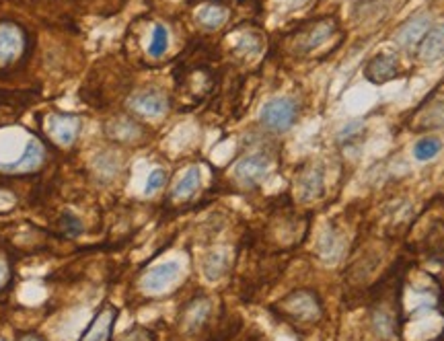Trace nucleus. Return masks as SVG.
Segmentation results:
<instances>
[{
    "instance_id": "obj_1",
    "label": "nucleus",
    "mask_w": 444,
    "mask_h": 341,
    "mask_svg": "<svg viewBox=\"0 0 444 341\" xmlns=\"http://www.w3.org/2000/svg\"><path fill=\"white\" fill-rule=\"evenodd\" d=\"M401 341H441L444 338V292L426 272L401 274L399 321Z\"/></svg>"
},
{
    "instance_id": "obj_2",
    "label": "nucleus",
    "mask_w": 444,
    "mask_h": 341,
    "mask_svg": "<svg viewBox=\"0 0 444 341\" xmlns=\"http://www.w3.org/2000/svg\"><path fill=\"white\" fill-rule=\"evenodd\" d=\"M272 311L294 327H313L323 319L321 298L309 288H298L286 294L272 306Z\"/></svg>"
},
{
    "instance_id": "obj_3",
    "label": "nucleus",
    "mask_w": 444,
    "mask_h": 341,
    "mask_svg": "<svg viewBox=\"0 0 444 341\" xmlns=\"http://www.w3.org/2000/svg\"><path fill=\"white\" fill-rule=\"evenodd\" d=\"M411 247L426 255L444 253V200L432 202L413 222Z\"/></svg>"
},
{
    "instance_id": "obj_4",
    "label": "nucleus",
    "mask_w": 444,
    "mask_h": 341,
    "mask_svg": "<svg viewBox=\"0 0 444 341\" xmlns=\"http://www.w3.org/2000/svg\"><path fill=\"white\" fill-rule=\"evenodd\" d=\"M337 33V21L332 17H323L300 27L292 37V50L298 56H309L315 50L323 48Z\"/></svg>"
},
{
    "instance_id": "obj_5",
    "label": "nucleus",
    "mask_w": 444,
    "mask_h": 341,
    "mask_svg": "<svg viewBox=\"0 0 444 341\" xmlns=\"http://www.w3.org/2000/svg\"><path fill=\"white\" fill-rule=\"evenodd\" d=\"M407 128L418 134L444 128V93L434 91L430 97H426L407 117Z\"/></svg>"
},
{
    "instance_id": "obj_6",
    "label": "nucleus",
    "mask_w": 444,
    "mask_h": 341,
    "mask_svg": "<svg viewBox=\"0 0 444 341\" xmlns=\"http://www.w3.org/2000/svg\"><path fill=\"white\" fill-rule=\"evenodd\" d=\"M298 117V105L294 99L290 97H276V99H270L262 112H259V121L264 128H268L270 132H276V134H282V132H288L294 121Z\"/></svg>"
},
{
    "instance_id": "obj_7",
    "label": "nucleus",
    "mask_w": 444,
    "mask_h": 341,
    "mask_svg": "<svg viewBox=\"0 0 444 341\" xmlns=\"http://www.w3.org/2000/svg\"><path fill=\"white\" fill-rule=\"evenodd\" d=\"M270 169H272V157L268 152H251L237 161V165L232 167V175L241 187L253 189L264 183Z\"/></svg>"
},
{
    "instance_id": "obj_8",
    "label": "nucleus",
    "mask_w": 444,
    "mask_h": 341,
    "mask_svg": "<svg viewBox=\"0 0 444 341\" xmlns=\"http://www.w3.org/2000/svg\"><path fill=\"white\" fill-rule=\"evenodd\" d=\"M296 191L300 202H317L325 193V169L319 163H309L296 175Z\"/></svg>"
},
{
    "instance_id": "obj_9",
    "label": "nucleus",
    "mask_w": 444,
    "mask_h": 341,
    "mask_svg": "<svg viewBox=\"0 0 444 341\" xmlns=\"http://www.w3.org/2000/svg\"><path fill=\"white\" fill-rule=\"evenodd\" d=\"M430 29V17L426 12H418L413 17H409L393 35V42L397 44V48L401 50H413L420 46V42L424 40V35Z\"/></svg>"
},
{
    "instance_id": "obj_10",
    "label": "nucleus",
    "mask_w": 444,
    "mask_h": 341,
    "mask_svg": "<svg viewBox=\"0 0 444 341\" xmlns=\"http://www.w3.org/2000/svg\"><path fill=\"white\" fill-rule=\"evenodd\" d=\"M83 121L80 117L70 114H52L48 117V136L60 146H72L80 134Z\"/></svg>"
},
{
    "instance_id": "obj_11",
    "label": "nucleus",
    "mask_w": 444,
    "mask_h": 341,
    "mask_svg": "<svg viewBox=\"0 0 444 341\" xmlns=\"http://www.w3.org/2000/svg\"><path fill=\"white\" fill-rule=\"evenodd\" d=\"M130 107L144 117H159L169 110V99L161 91H140L130 97Z\"/></svg>"
},
{
    "instance_id": "obj_12",
    "label": "nucleus",
    "mask_w": 444,
    "mask_h": 341,
    "mask_svg": "<svg viewBox=\"0 0 444 341\" xmlns=\"http://www.w3.org/2000/svg\"><path fill=\"white\" fill-rule=\"evenodd\" d=\"M117 308L115 306H103L95 319L91 321V325L85 329V333L80 335L78 341H110L111 333H113V327H115V321H117Z\"/></svg>"
},
{
    "instance_id": "obj_13",
    "label": "nucleus",
    "mask_w": 444,
    "mask_h": 341,
    "mask_svg": "<svg viewBox=\"0 0 444 341\" xmlns=\"http://www.w3.org/2000/svg\"><path fill=\"white\" fill-rule=\"evenodd\" d=\"M364 76L375 85H385L399 76V62L393 54H377L364 66Z\"/></svg>"
},
{
    "instance_id": "obj_14",
    "label": "nucleus",
    "mask_w": 444,
    "mask_h": 341,
    "mask_svg": "<svg viewBox=\"0 0 444 341\" xmlns=\"http://www.w3.org/2000/svg\"><path fill=\"white\" fill-rule=\"evenodd\" d=\"M23 33L12 23L0 25V64L6 66L23 52Z\"/></svg>"
},
{
    "instance_id": "obj_15",
    "label": "nucleus",
    "mask_w": 444,
    "mask_h": 341,
    "mask_svg": "<svg viewBox=\"0 0 444 341\" xmlns=\"http://www.w3.org/2000/svg\"><path fill=\"white\" fill-rule=\"evenodd\" d=\"M181 274V265L177 261H165L161 265H155L148 270L142 278V286L151 292H161L166 286H171Z\"/></svg>"
},
{
    "instance_id": "obj_16",
    "label": "nucleus",
    "mask_w": 444,
    "mask_h": 341,
    "mask_svg": "<svg viewBox=\"0 0 444 341\" xmlns=\"http://www.w3.org/2000/svg\"><path fill=\"white\" fill-rule=\"evenodd\" d=\"M418 60L424 64H434L444 58V23L428 29L424 40L418 46Z\"/></svg>"
},
{
    "instance_id": "obj_17",
    "label": "nucleus",
    "mask_w": 444,
    "mask_h": 341,
    "mask_svg": "<svg viewBox=\"0 0 444 341\" xmlns=\"http://www.w3.org/2000/svg\"><path fill=\"white\" fill-rule=\"evenodd\" d=\"M46 161V150L37 140H29L25 146V152L8 165H0V169L8 170V173H31L37 170Z\"/></svg>"
},
{
    "instance_id": "obj_18",
    "label": "nucleus",
    "mask_w": 444,
    "mask_h": 341,
    "mask_svg": "<svg viewBox=\"0 0 444 341\" xmlns=\"http://www.w3.org/2000/svg\"><path fill=\"white\" fill-rule=\"evenodd\" d=\"M212 304L208 298H196L189 300V304L185 306L183 315H181V327L187 333H196L202 325H206L208 317H210Z\"/></svg>"
},
{
    "instance_id": "obj_19",
    "label": "nucleus",
    "mask_w": 444,
    "mask_h": 341,
    "mask_svg": "<svg viewBox=\"0 0 444 341\" xmlns=\"http://www.w3.org/2000/svg\"><path fill=\"white\" fill-rule=\"evenodd\" d=\"M200 187H202V170L198 167H189L171 189V200L179 202V204L189 202L200 191Z\"/></svg>"
},
{
    "instance_id": "obj_20",
    "label": "nucleus",
    "mask_w": 444,
    "mask_h": 341,
    "mask_svg": "<svg viewBox=\"0 0 444 341\" xmlns=\"http://www.w3.org/2000/svg\"><path fill=\"white\" fill-rule=\"evenodd\" d=\"M228 8L222 6V4H204L198 12H196V21L204 27V29H210V31H216L221 29L222 25L228 21Z\"/></svg>"
},
{
    "instance_id": "obj_21",
    "label": "nucleus",
    "mask_w": 444,
    "mask_h": 341,
    "mask_svg": "<svg viewBox=\"0 0 444 341\" xmlns=\"http://www.w3.org/2000/svg\"><path fill=\"white\" fill-rule=\"evenodd\" d=\"M110 134L113 136V140H119V142H136L142 138L144 130L134 121V119H126V117H119L111 123Z\"/></svg>"
},
{
    "instance_id": "obj_22",
    "label": "nucleus",
    "mask_w": 444,
    "mask_h": 341,
    "mask_svg": "<svg viewBox=\"0 0 444 341\" xmlns=\"http://www.w3.org/2000/svg\"><path fill=\"white\" fill-rule=\"evenodd\" d=\"M171 37H169V29L163 23H157L153 27V35L148 42V56L151 58H163L169 50Z\"/></svg>"
},
{
    "instance_id": "obj_23",
    "label": "nucleus",
    "mask_w": 444,
    "mask_h": 341,
    "mask_svg": "<svg viewBox=\"0 0 444 341\" xmlns=\"http://www.w3.org/2000/svg\"><path fill=\"white\" fill-rule=\"evenodd\" d=\"M441 148H443V142L438 138H422L413 146V157L420 163H426V161H432L441 152Z\"/></svg>"
},
{
    "instance_id": "obj_24",
    "label": "nucleus",
    "mask_w": 444,
    "mask_h": 341,
    "mask_svg": "<svg viewBox=\"0 0 444 341\" xmlns=\"http://www.w3.org/2000/svg\"><path fill=\"white\" fill-rule=\"evenodd\" d=\"M204 272L208 280H219L222 274L226 272V257L224 253H210L206 263H204Z\"/></svg>"
},
{
    "instance_id": "obj_25",
    "label": "nucleus",
    "mask_w": 444,
    "mask_h": 341,
    "mask_svg": "<svg viewBox=\"0 0 444 341\" xmlns=\"http://www.w3.org/2000/svg\"><path fill=\"white\" fill-rule=\"evenodd\" d=\"M166 181V173L163 169H153L151 170V175H148V179H146V189H144V193L146 195H153L155 191H159L163 185H165Z\"/></svg>"
},
{
    "instance_id": "obj_26",
    "label": "nucleus",
    "mask_w": 444,
    "mask_h": 341,
    "mask_svg": "<svg viewBox=\"0 0 444 341\" xmlns=\"http://www.w3.org/2000/svg\"><path fill=\"white\" fill-rule=\"evenodd\" d=\"M62 230H64L68 236H78V234L83 232V222H80L78 216L66 212V214L62 216Z\"/></svg>"
},
{
    "instance_id": "obj_27",
    "label": "nucleus",
    "mask_w": 444,
    "mask_h": 341,
    "mask_svg": "<svg viewBox=\"0 0 444 341\" xmlns=\"http://www.w3.org/2000/svg\"><path fill=\"white\" fill-rule=\"evenodd\" d=\"M119 341H155V338H153V333H151V331L136 327V329L128 331V333H126V335H123Z\"/></svg>"
},
{
    "instance_id": "obj_28",
    "label": "nucleus",
    "mask_w": 444,
    "mask_h": 341,
    "mask_svg": "<svg viewBox=\"0 0 444 341\" xmlns=\"http://www.w3.org/2000/svg\"><path fill=\"white\" fill-rule=\"evenodd\" d=\"M21 341H44L42 338H37V335H23Z\"/></svg>"
},
{
    "instance_id": "obj_29",
    "label": "nucleus",
    "mask_w": 444,
    "mask_h": 341,
    "mask_svg": "<svg viewBox=\"0 0 444 341\" xmlns=\"http://www.w3.org/2000/svg\"><path fill=\"white\" fill-rule=\"evenodd\" d=\"M441 286H443V292H444V282H443V284H441Z\"/></svg>"
}]
</instances>
